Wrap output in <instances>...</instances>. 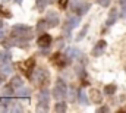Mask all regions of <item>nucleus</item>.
Masks as SVG:
<instances>
[{
  "label": "nucleus",
  "instance_id": "obj_28",
  "mask_svg": "<svg viewBox=\"0 0 126 113\" xmlns=\"http://www.w3.org/2000/svg\"><path fill=\"white\" fill-rule=\"evenodd\" d=\"M69 98H70L72 101H75V98H76V90H75V88H70V90H69Z\"/></svg>",
  "mask_w": 126,
  "mask_h": 113
},
{
  "label": "nucleus",
  "instance_id": "obj_4",
  "mask_svg": "<svg viewBox=\"0 0 126 113\" xmlns=\"http://www.w3.org/2000/svg\"><path fill=\"white\" fill-rule=\"evenodd\" d=\"M69 59H70L69 56H63L62 53H59V52H57V53H54V55H51V56H50V62H51L57 69H63V68L67 65Z\"/></svg>",
  "mask_w": 126,
  "mask_h": 113
},
{
  "label": "nucleus",
  "instance_id": "obj_42",
  "mask_svg": "<svg viewBox=\"0 0 126 113\" xmlns=\"http://www.w3.org/2000/svg\"><path fill=\"white\" fill-rule=\"evenodd\" d=\"M3 28V22H1V21H0V29Z\"/></svg>",
  "mask_w": 126,
  "mask_h": 113
},
{
  "label": "nucleus",
  "instance_id": "obj_14",
  "mask_svg": "<svg viewBox=\"0 0 126 113\" xmlns=\"http://www.w3.org/2000/svg\"><path fill=\"white\" fill-rule=\"evenodd\" d=\"M78 100H79V103H81L82 106H88L91 98H88V97H87V93L79 91V93H78Z\"/></svg>",
  "mask_w": 126,
  "mask_h": 113
},
{
  "label": "nucleus",
  "instance_id": "obj_12",
  "mask_svg": "<svg viewBox=\"0 0 126 113\" xmlns=\"http://www.w3.org/2000/svg\"><path fill=\"white\" fill-rule=\"evenodd\" d=\"M119 16H120V15H119L117 9H111V10H110V13H109V19H107V22H106V24H107L109 27H110V25H113Z\"/></svg>",
  "mask_w": 126,
  "mask_h": 113
},
{
  "label": "nucleus",
  "instance_id": "obj_40",
  "mask_svg": "<svg viewBox=\"0 0 126 113\" xmlns=\"http://www.w3.org/2000/svg\"><path fill=\"white\" fill-rule=\"evenodd\" d=\"M119 1H120V4H125L126 3V0H119Z\"/></svg>",
  "mask_w": 126,
  "mask_h": 113
},
{
  "label": "nucleus",
  "instance_id": "obj_27",
  "mask_svg": "<svg viewBox=\"0 0 126 113\" xmlns=\"http://www.w3.org/2000/svg\"><path fill=\"white\" fill-rule=\"evenodd\" d=\"M87 32H88V25L81 29V32H79V34H78V37H76V41H81V40L85 37V34H87Z\"/></svg>",
  "mask_w": 126,
  "mask_h": 113
},
{
  "label": "nucleus",
  "instance_id": "obj_35",
  "mask_svg": "<svg viewBox=\"0 0 126 113\" xmlns=\"http://www.w3.org/2000/svg\"><path fill=\"white\" fill-rule=\"evenodd\" d=\"M56 47H59V49H60V47H63V38H62V37L56 40Z\"/></svg>",
  "mask_w": 126,
  "mask_h": 113
},
{
  "label": "nucleus",
  "instance_id": "obj_10",
  "mask_svg": "<svg viewBox=\"0 0 126 113\" xmlns=\"http://www.w3.org/2000/svg\"><path fill=\"white\" fill-rule=\"evenodd\" d=\"M47 22H48V28H56V27L59 25L60 19H59V16H57L56 12H48V15H47Z\"/></svg>",
  "mask_w": 126,
  "mask_h": 113
},
{
  "label": "nucleus",
  "instance_id": "obj_6",
  "mask_svg": "<svg viewBox=\"0 0 126 113\" xmlns=\"http://www.w3.org/2000/svg\"><path fill=\"white\" fill-rule=\"evenodd\" d=\"M78 25H79V15H78V16L67 18V19L63 22V32H64L66 35H69L70 31L75 28V27H78Z\"/></svg>",
  "mask_w": 126,
  "mask_h": 113
},
{
  "label": "nucleus",
  "instance_id": "obj_21",
  "mask_svg": "<svg viewBox=\"0 0 126 113\" xmlns=\"http://www.w3.org/2000/svg\"><path fill=\"white\" fill-rule=\"evenodd\" d=\"M10 84L13 85V87H16V88H21V87L24 85V81H22V78H21V76H18V75H15V76L12 78V81H10Z\"/></svg>",
  "mask_w": 126,
  "mask_h": 113
},
{
  "label": "nucleus",
  "instance_id": "obj_39",
  "mask_svg": "<svg viewBox=\"0 0 126 113\" xmlns=\"http://www.w3.org/2000/svg\"><path fill=\"white\" fill-rule=\"evenodd\" d=\"M1 82H3V75L0 74V84H1Z\"/></svg>",
  "mask_w": 126,
  "mask_h": 113
},
{
  "label": "nucleus",
  "instance_id": "obj_41",
  "mask_svg": "<svg viewBox=\"0 0 126 113\" xmlns=\"http://www.w3.org/2000/svg\"><path fill=\"white\" fill-rule=\"evenodd\" d=\"M54 1H57V0H48V3H54Z\"/></svg>",
  "mask_w": 126,
  "mask_h": 113
},
{
  "label": "nucleus",
  "instance_id": "obj_29",
  "mask_svg": "<svg viewBox=\"0 0 126 113\" xmlns=\"http://www.w3.org/2000/svg\"><path fill=\"white\" fill-rule=\"evenodd\" d=\"M10 110L12 112H22V107L18 106V104H15V103H10Z\"/></svg>",
  "mask_w": 126,
  "mask_h": 113
},
{
  "label": "nucleus",
  "instance_id": "obj_8",
  "mask_svg": "<svg viewBox=\"0 0 126 113\" xmlns=\"http://www.w3.org/2000/svg\"><path fill=\"white\" fill-rule=\"evenodd\" d=\"M106 47H107V43L104 41V40H100L97 44L94 46V49H93V52H91V55L94 57H98L101 56L103 53H104V50H106Z\"/></svg>",
  "mask_w": 126,
  "mask_h": 113
},
{
  "label": "nucleus",
  "instance_id": "obj_13",
  "mask_svg": "<svg viewBox=\"0 0 126 113\" xmlns=\"http://www.w3.org/2000/svg\"><path fill=\"white\" fill-rule=\"evenodd\" d=\"M1 46H3L4 49H10V47L16 46V40H15V37H10V38H3V40H1Z\"/></svg>",
  "mask_w": 126,
  "mask_h": 113
},
{
  "label": "nucleus",
  "instance_id": "obj_34",
  "mask_svg": "<svg viewBox=\"0 0 126 113\" xmlns=\"http://www.w3.org/2000/svg\"><path fill=\"white\" fill-rule=\"evenodd\" d=\"M120 18H126V3L122 4V10H120Z\"/></svg>",
  "mask_w": 126,
  "mask_h": 113
},
{
  "label": "nucleus",
  "instance_id": "obj_22",
  "mask_svg": "<svg viewBox=\"0 0 126 113\" xmlns=\"http://www.w3.org/2000/svg\"><path fill=\"white\" fill-rule=\"evenodd\" d=\"M30 93H31V91H30L28 88H22V87H21V90H19L16 94H18V97H21V98H30Z\"/></svg>",
  "mask_w": 126,
  "mask_h": 113
},
{
  "label": "nucleus",
  "instance_id": "obj_17",
  "mask_svg": "<svg viewBox=\"0 0 126 113\" xmlns=\"http://www.w3.org/2000/svg\"><path fill=\"white\" fill-rule=\"evenodd\" d=\"M66 109H67V106H66L64 101H57V103L54 104V112H57V113L66 112Z\"/></svg>",
  "mask_w": 126,
  "mask_h": 113
},
{
  "label": "nucleus",
  "instance_id": "obj_44",
  "mask_svg": "<svg viewBox=\"0 0 126 113\" xmlns=\"http://www.w3.org/2000/svg\"><path fill=\"white\" fill-rule=\"evenodd\" d=\"M125 72H126V69H125Z\"/></svg>",
  "mask_w": 126,
  "mask_h": 113
},
{
  "label": "nucleus",
  "instance_id": "obj_9",
  "mask_svg": "<svg viewBox=\"0 0 126 113\" xmlns=\"http://www.w3.org/2000/svg\"><path fill=\"white\" fill-rule=\"evenodd\" d=\"M37 44H38L41 49H48V47L51 46V37H50L48 34H44V32H43V35L38 37Z\"/></svg>",
  "mask_w": 126,
  "mask_h": 113
},
{
  "label": "nucleus",
  "instance_id": "obj_23",
  "mask_svg": "<svg viewBox=\"0 0 126 113\" xmlns=\"http://www.w3.org/2000/svg\"><path fill=\"white\" fill-rule=\"evenodd\" d=\"M47 4H48V0H37V7H38L40 12H44Z\"/></svg>",
  "mask_w": 126,
  "mask_h": 113
},
{
  "label": "nucleus",
  "instance_id": "obj_15",
  "mask_svg": "<svg viewBox=\"0 0 126 113\" xmlns=\"http://www.w3.org/2000/svg\"><path fill=\"white\" fill-rule=\"evenodd\" d=\"M37 110H38V112H47V110H48V100L38 98V106H37Z\"/></svg>",
  "mask_w": 126,
  "mask_h": 113
},
{
  "label": "nucleus",
  "instance_id": "obj_30",
  "mask_svg": "<svg viewBox=\"0 0 126 113\" xmlns=\"http://www.w3.org/2000/svg\"><path fill=\"white\" fill-rule=\"evenodd\" d=\"M0 15L1 16H4V18H12V13L10 12H7L6 9H3V7H0Z\"/></svg>",
  "mask_w": 126,
  "mask_h": 113
},
{
  "label": "nucleus",
  "instance_id": "obj_1",
  "mask_svg": "<svg viewBox=\"0 0 126 113\" xmlns=\"http://www.w3.org/2000/svg\"><path fill=\"white\" fill-rule=\"evenodd\" d=\"M12 37H25L28 40L32 38V28L24 24H18L12 27Z\"/></svg>",
  "mask_w": 126,
  "mask_h": 113
},
{
  "label": "nucleus",
  "instance_id": "obj_11",
  "mask_svg": "<svg viewBox=\"0 0 126 113\" xmlns=\"http://www.w3.org/2000/svg\"><path fill=\"white\" fill-rule=\"evenodd\" d=\"M90 98H91V101H93V103L100 104V103L103 101V93H101L100 90L94 88V90H91V91H90Z\"/></svg>",
  "mask_w": 126,
  "mask_h": 113
},
{
  "label": "nucleus",
  "instance_id": "obj_26",
  "mask_svg": "<svg viewBox=\"0 0 126 113\" xmlns=\"http://www.w3.org/2000/svg\"><path fill=\"white\" fill-rule=\"evenodd\" d=\"M38 98H43V100H48L50 98V93L47 90H41L38 93Z\"/></svg>",
  "mask_w": 126,
  "mask_h": 113
},
{
  "label": "nucleus",
  "instance_id": "obj_32",
  "mask_svg": "<svg viewBox=\"0 0 126 113\" xmlns=\"http://www.w3.org/2000/svg\"><path fill=\"white\" fill-rule=\"evenodd\" d=\"M78 62H79L81 65H87V62H88V59H87V57H85L84 55H82V53H81V56L78 57Z\"/></svg>",
  "mask_w": 126,
  "mask_h": 113
},
{
  "label": "nucleus",
  "instance_id": "obj_16",
  "mask_svg": "<svg viewBox=\"0 0 126 113\" xmlns=\"http://www.w3.org/2000/svg\"><path fill=\"white\" fill-rule=\"evenodd\" d=\"M47 28H48V22H47V19H40L38 24H37V31L43 34Z\"/></svg>",
  "mask_w": 126,
  "mask_h": 113
},
{
  "label": "nucleus",
  "instance_id": "obj_31",
  "mask_svg": "<svg viewBox=\"0 0 126 113\" xmlns=\"http://www.w3.org/2000/svg\"><path fill=\"white\" fill-rule=\"evenodd\" d=\"M100 6H103V7H107L109 4H110V0H95Z\"/></svg>",
  "mask_w": 126,
  "mask_h": 113
},
{
  "label": "nucleus",
  "instance_id": "obj_7",
  "mask_svg": "<svg viewBox=\"0 0 126 113\" xmlns=\"http://www.w3.org/2000/svg\"><path fill=\"white\" fill-rule=\"evenodd\" d=\"M90 9H91V4H90V3H87V1H84V3H75V4H72V10H73V12H76V15H79V16L85 15V13H87Z\"/></svg>",
  "mask_w": 126,
  "mask_h": 113
},
{
  "label": "nucleus",
  "instance_id": "obj_25",
  "mask_svg": "<svg viewBox=\"0 0 126 113\" xmlns=\"http://www.w3.org/2000/svg\"><path fill=\"white\" fill-rule=\"evenodd\" d=\"M67 56L72 57V59H78V57L81 56V52L78 49H69L67 50Z\"/></svg>",
  "mask_w": 126,
  "mask_h": 113
},
{
  "label": "nucleus",
  "instance_id": "obj_24",
  "mask_svg": "<svg viewBox=\"0 0 126 113\" xmlns=\"http://www.w3.org/2000/svg\"><path fill=\"white\" fill-rule=\"evenodd\" d=\"M13 88H15V87H13L12 84H10V85H6V87H4V90H3V94H4V95H7V97H12V95L15 94Z\"/></svg>",
  "mask_w": 126,
  "mask_h": 113
},
{
  "label": "nucleus",
  "instance_id": "obj_2",
  "mask_svg": "<svg viewBox=\"0 0 126 113\" xmlns=\"http://www.w3.org/2000/svg\"><path fill=\"white\" fill-rule=\"evenodd\" d=\"M32 79H34V82H35L37 85H40V87H46V85L48 84V81H50L48 71L44 69V68L37 69V71H35V75L32 76Z\"/></svg>",
  "mask_w": 126,
  "mask_h": 113
},
{
  "label": "nucleus",
  "instance_id": "obj_38",
  "mask_svg": "<svg viewBox=\"0 0 126 113\" xmlns=\"http://www.w3.org/2000/svg\"><path fill=\"white\" fill-rule=\"evenodd\" d=\"M117 112H119V113H122V112H125V113H126V107H122V109H119V110H117Z\"/></svg>",
  "mask_w": 126,
  "mask_h": 113
},
{
  "label": "nucleus",
  "instance_id": "obj_45",
  "mask_svg": "<svg viewBox=\"0 0 126 113\" xmlns=\"http://www.w3.org/2000/svg\"><path fill=\"white\" fill-rule=\"evenodd\" d=\"M0 104H1V103H0Z\"/></svg>",
  "mask_w": 126,
  "mask_h": 113
},
{
  "label": "nucleus",
  "instance_id": "obj_37",
  "mask_svg": "<svg viewBox=\"0 0 126 113\" xmlns=\"http://www.w3.org/2000/svg\"><path fill=\"white\" fill-rule=\"evenodd\" d=\"M82 85L85 87V85H90V81L87 79V78H82Z\"/></svg>",
  "mask_w": 126,
  "mask_h": 113
},
{
  "label": "nucleus",
  "instance_id": "obj_5",
  "mask_svg": "<svg viewBox=\"0 0 126 113\" xmlns=\"http://www.w3.org/2000/svg\"><path fill=\"white\" fill-rule=\"evenodd\" d=\"M18 66H19V68H24L22 72L25 74V76L32 78V72H34V69H35V59H34V57H30L27 62H24V63H18Z\"/></svg>",
  "mask_w": 126,
  "mask_h": 113
},
{
  "label": "nucleus",
  "instance_id": "obj_36",
  "mask_svg": "<svg viewBox=\"0 0 126 113\" xmlns=\"http://www.w3.org/2000/svg\"><path fill=\"white\" fill-rule=\"evenodd\" d=\"M67 1H69V0H59V6H60L62 9H64V7L67 6Z\"/></svg>",
  "mask_w": 126,
  "mask_h": 113
},
{
  "label": "nucleus",
  "instance_id": "obj_20",
  "mask_svg": "<svg viewBox=\"0 0 126 113\" xmlns=\"http://www.w3.org/2000/svg\"><path fill=\"white\" fill-rule=\"evenodd\" d=\"M116 90H117V87L114 84H109L104 87V94H107V95H113L114 93H116Z\"/></svg>",
  "mask_w": 126,
  "mask_h": 113
},
{
  "label": "nucleus",
  "instance_id": "obj_43",
  "mask_svg": "<svg viewBox=\"0 0 126 113\" xmlns=\"http://www.w3.org/2000/svg\"><path fill=\"white\" fill-rule=\"evenodd\" d=\"M0 37H3V31L1 29H0Z\"/></svg>",
  "mask_w": 126,
  "mask_h": 113
},
{
  "label": "nucleus",
  "instance_id": "obj_19",
  "mask_svg": "<svg viewBox=\"0 0 126 113\" xmlns=\"http://www.w3.org/2000/svg\"><path fill=\"white\" fill-rule=\"evenodd\" d=\"M10 53L7 50H1L0 52V63H6V62H10Z\"/></svg>",
  "mask_w": 126,
  "mask_h": 113
},
{
  "label": "nucleus",
  "instance_id": "obj_3",
  "mask_svg": "<svg viewBox=\"0 0 126 113\" xmlns=\"http://www.w3.org/2000/svg\"><path fill=\"white\" fill-rule=\"evenodd\" d=\"M51 93H53L51 95H53L56 100H62L63 97L67 94V85H66V82L59 78V79L56 81V85H54V88H53Z\"/></svg>",
  "mask_w": 126,
  "mask_h": 113
},
{
  "label": "nucleus",
  "instance_id": "obj_33",
  "mask_svg": "<svg viewBox=\"0 0 126 113\" xmlns=\"http://www.w3.org/2000/svg\"><path fill=\"white\" fill-rule=\"evenodd\" d=\"M97 112H100V113H107V112H110V107L109 106H101Z\"/></svg>",
  "mask_w": 126,
  "mask_h": 113
},
{
  "label": "nucleus",
  "instance_id": "obj_18",
  "mask_svg": "<svg viewBox=\"0 0 126 113\" xmlns=\"http://www.w3.org/2000/svg\"><path fill=\"white\" fill-rule=\"evenodd\" d=\"M0 72L4 74V75L10 74V72H12V66H10V63H9V62H6V63H0Z\"/></svg>",
  "mask_w": 126,
  "mask_h": 113
}]
</instances>
